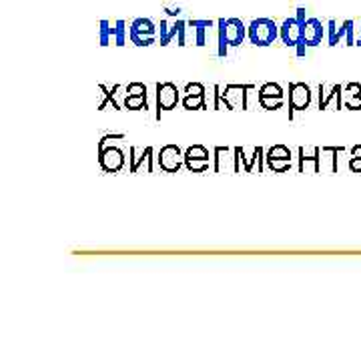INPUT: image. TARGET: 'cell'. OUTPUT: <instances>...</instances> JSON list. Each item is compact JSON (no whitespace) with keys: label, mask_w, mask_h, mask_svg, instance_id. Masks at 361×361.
Instances as JSON below:
<instances>
[{"label":"cell","mask_w":361,"mask_h":361,"mask_svg":"<svg viewBox=\"0 0 361 361\" xmlns=\"http://www.w3.org/2000/svg\"><path fill=\"white\" fill-rule=\"evenodd\" d=\"M255 85H225L223 89V106L229 111H247L249 92L255 90Z\"/></svg>","instance_id":"cell-3"},{"label":"cell","mask_w":361,"mask_h":361,"mask_svg":"<svg viewBox=\"0 0 361 361\" xmlns=\"http://www.w3.org/2000/svg\"><path fill=\"white\" fill-rule=\"evenodd\" d=\"M180 23H183V18H161V25H159V42H161V47H167L171 44V40L177 39V35H179V28Z\"/></svg>","instance_id":"cell-17"},{"label":"cell","mask_w":361,"mask_h":361,"mask_svg":"<svg viewBox=\"0 0 361 361\" xmlns=\"http://www.w3.org/2000/svg\"><path fill=\"white\" fill-rule=\"evenodd\" d=\"M257 103L265 111H279L285 104V99H257Z\"/></svg>","instance_id":"cell-28"},{"label":"cell","mask_w":361,"mask_h":361,"mask_svg":"<svg viewBox=\"0 0 361 361\" xmlns=\"http://www.w3.org/2000/svg\"><path fill=\"white\" fill-rule=\"evenodd\" d=\"M257 99H285L283 89L277 82H265L259 87Z\"/></svg>","instance_id":"cell-20"},{"label":"cell","mask_w":361,"mask_h":361,"mask_svg":"<svg viewBox=\"0 0 361 361\" xmlns=\"http://www.w3.org/2000/svg\"><path fill=\"white\" fill-rule=\"evenodd\" d=\"M163 13L167 14L169 18H179V16H180V6L165 4V6H163Z\"/></svg>","instance_id":"cell-35"},{"label":"cell","mask_w":361,"mask_h":361,"mask_svg":"<svg viewBox=\"0 0 361 361\" xmlns=\"http://www.w3.org/2000/svg\"><path fill=\"white\" fill-rule=\"evenodd\" d=\"M265 167L273 173H285L291 169V159H267L265 157Z\"/></svg>","instance_id":"cell-25"},{"label":"cell","mask_w":361,"mask_h":361,"mask_svg":"<svg viewBox=\"0 0 361 361\" xmlns=\"http://www.w3.org/2000/svg\"><path fill=\"white\" fill-rule=\"evenodd\" d=\"M213 171L215 173H237L235 149H231V147H215L213 149Z\"/></svg>","instance_id":"cell-13"},{"label":"cell","mask_w":361,"mask_h":361,"mask_svg":"<svg viewBox=\"0 0 361 361\" xmlns=\"http://www.w3.org/2000/svg\"><path fill=\"white\" fill-rule=\"evenodd\" d=\"M349 167H351V171H355V173H361V157H353L351 163H349Z\"/></svg>","instance_id":"cell-37"},{"label":"cell","mask_w":361,"mask_h":361,"mask_svg":"<svg viewBox=\"0 0 361 361\" xmlns=\"http://www.w3.org/2000/svg\"><path fill=\"white\" fill-rule=\"evenodd\" d=\"M225 37L229 47H241L247 39V25L241 18H225Z\"/></svg>","instance_id":"cell-15"},{"label":"cell","mask_w":361,"mask_h":361,"mask_svg":"<svg viewBox=\"0 0 361 361\" xmlns=\"http://www.w3.org/2000/svg\"><path fill=\"white\" fill-rule=\"evenodd\" d=\"M111 40H115V25L109 20H101L99 23V42L101 47H109Z\"/></svg>","instance_id":"cell-22"},{"label":"cell","mask_w":361,"mask_h":361,"mask_svg":"<svg viewBox=\"0 0 361 361\" xmlns=\"http://www.w3.org/2000/svg\"><path fill=\"white\" fill-rule=\"evenodd\" d=\"M325 32H327V28L323 26L319 18H307V23L301 26V40L295 47L297 56H305L307 47H319Z\"/></svg>","instance_id":"cell-2"},{"label":"cell","mask_w":361,"mask_h":361,"mask_svg":"<svg viewBox=\"0 0 361 361\" xmlns=\"http://www.w3.org/2000/svg\"><path fill=\"white\" fill-rule=\"evenodd\" d=\"M157 26L151 18H135L129 25V40L137 47H151L157 40Z\"/></svg>","instance_id":"cell-4"},{"label":"cell","mask_w":361,"mask_h":361,"mask_svg":"<svg viewBox=\"0 0 361 361\" xmlns=\"http://www.w3.org/2000/svg\"><path fill=\"white\" fill-rule=\"evenodd\" d=\"M307 11H305V6H297V11H295V18L299 20V25L303 26L305 23H307Z\"/></svg>","instance_id":"cell-36"},{"label":"cell","mask_w":361,"mask_h":361,"mask_svg":"<svg viewBox=\"0 0 361 361\" xmlns=\"http://www.w3.org/2000/svg\"><path fill=\"white\" fill-rule=\"evenodd\" d=\"M325 28H327V42H329V47H336V44H337V25H336V20H329Z\"/></svg>","instance_id":"cell-29"},{"label":"cell","mask_w":361,"mask_h":361,"mask_svg":"<svg viewBox=\"0 0 361 361\" xmlns=\"http://www.w3.org/2000/svg\"><path fill=\"white\" fill-rule=\"evenodd\" d=\"M299 173H319L322 171V149L319 147H299Z\"/></svg>","instance_id":"cell-11"},{"label":"cell","mask_w":361,"mask_h":361,"mask_svg":"<svg viewBox=\"0 0 361 361\" xmlns=\"http://www.w3.org/2000/svg\"><path fill=\"white\" fill-rule=\"evenodd\" d=\"M247 39L255 47H271L279 39V25L273 18H253L247 25Z\"/></svg>","instance_id":"cell-1"},{"label":"cell","mask_w":361,"mask_h":361,"mask_svg":"<svg viewBox=\"0 0 361 361\" xmlns=\"http://www.w3.org/2000/svg\"><path fill=\"white\" fill-rule=\"evenodd\" d=\"M311 104V89L305 82H291L289 85V118H293V113L305 111Z\"/></svg>","instance_id":"cell-9"},{"label":"cell","mask_w":361,"mask_h":361,"mask_svg":"<svg viewBox=\"0 0 361 361\" xmlns=\"http://www.w3.org/2000/svg\"><path fill=\"white\" fill-rule=\"evenodd\" d=\"M99 163L106 173H118L125 167V153L118 147H103L99 149Z\"/></svg>","instance_id":"cell-12"},{"label":"cell","mask_w":361,"mask_h":361,"mask_svg":"<svg viewBox=\"0 0 361 361\" xmlns=\"http://www.w3.org/2000/svg\"><path fill=\"white\" fill-rule=\"evenodd\" d=\"M123 89H125L123 85H115L113 89H109L106 85H99V90H101V101H99V104H97V106H99V111H104L109 104H111L115 111H123V106H125V104L118 101V94H121L118 90H123Z\"/></svg>","instance_id":"cell-16"},{"label":"cell","mask_w":361,"mask_h":361,"mask_svg":"<svg viewBox=\"0 0 361 361\" xmlns=\"http://www.w3.org/2000/svg\"><path fill=\"white\" fill-rule=\"evenodd\" d=\"M279 39L283 40L285 47H293L295 49L301 40V25L295 16H289L285 18L283 23L279 25Z\"/></svg>","instance_id":"cell-14"},{"label":"cell","mask_w":361,"mask_h":361,"mask_svg":"<svg viewBox=\"0 0 361 361\" xmlns=\"http://www.w3.org/2000/svg\"><path fill=\"white\" fill-rule=\"evenodd\" d=\"M183 92H185V94H205L207 90L201 82H187Z\"/></svg>","instance_id":"cell-32"},{"label":"cell","mask_w":361,"mask_h":361,"mask_svg":"<svg viewBox=\"0 0 361 361\" xmlns=\"http://www.w3.org/2000/svg\"><path fill=\"white\" fill-rule=\"evenodd\" d=\"M341 92V87L339 85H319V109L325 111V109H329V104L336 101L337 106H339V94Z\"/></svg>","instance_id":"cell-19"},{"label":"cell","mask_w":361,"mask_h":361,"mask_svg":"<svg viewBox=\"0 0 361 361\" xmlns=\"http://www.w3.org/2000/svg\"><path fill=\"white\" fill-rule=\"evenodd\" d=\"M157 163L165 173H177L185 165V153L180 151L177 145H165L159 151Z\"/></svg>","instance_id":"cell-10"},{"label":"cell","mask_w":361,"mask_h":361,"mask_svg":"<svg viewBox=\"0 0 361 361\" xmlns=\"http://www.w3.org/2000/svg\"><path fill=\"white\" fill-rule=\"evenodd\" d=\"M235 161H237V173L243 169V173H253L257 167V173L265 171V151L263 147H255L251 159L245 157V149L243 147H235Z\"/></svg>","instance_id":"cell-7"},{"label":"cell","mask_w":361,"mask_h":361,"mask_svg":"<svg viewBox=\"0 0 361 361\" xmlns=\"http://www.w3.org/2000/svg\"><path fill=\"white\" fill-rule=\"evenodd\" d=\"M180 103V90L175 82H157V118L161 113L173 111Z\"/></svg>","instance_id":"cell-5"},{"label":"cell","mask_w":361,"mask_h":361,"mask_svg":"<svg viewBox=\"0 0 361 361\" xmlns=\"http://www.w3.org/2000/svg\"><path fill=\"white\" fill-rule=\"evenodd\" d=\"M155 153L153 147H130L129 149V171L130 173H153L155 171Z\"/></svg>","instance_id":"cell-6"},{"label":"cell","mask_w":361,"mask_h":361,"mask_svg":"<svg viewBox=\"0 0 361 361\" xmlns=\"http://www.w3.org/2000/svg\"><path fill=\"white\" fill-rule=\"evenodd\" d=\"M351 155H353V157H361V145H357V147H353Z\"/></svg>","instance_id":"cell-38"},{"label":"cell","mask_w":361,"mask_h":361,"mask_svg":"<svg viewBox=\"0 0 361 361\" xmlns=\"http://www.w3.org/2000/svg\"><path fill=\"white\" fill-rule=\"evenodd\" d=\"M223 109V89L219 85L213 87V111H221Z\"/></svg>","instance_id":"cell-31"},{"label":"cell","mask_w":361,"mask_h":361,"mask_svg":"<svg viewBox=\"0 0 361 361\" xmlns=\"http://www.w3.org/2000/svg\"><path fill=\"white\" fill-rule=\"evenodd\" d=\"M227 52H229V42L225 37V18H219L217 20V54L225 59Z\"/></svg>","instance_id":"cell-23"},{"label":"cell","mask_w":361,"mask_h":361,"mask_svg":"<svg viewBox=\"0 0 361 361\" xmlns=\"http://www.w3.org/2000/svg\"><path fill=\"white\" fill-rule=\"evenodd\" d=\"M123 139H125V135H123V133H115V135H104L103 139L99 141V149L106 147V142H109V141H123Z\"/></svg>","instance_id":"cell-34"},{"label":"cell","mask_w":361,"mask_h":361,"mask_svg":"<svg viewBox=\"0 0 361 361\" xmlns=\"http://www.w3.org/2000/svg\"><path fill=\"white\" fill-rule=\"evenodd\" d=\"M187 25L191 30H195V47H205L207 44V30H211L217 23L213 20H199V18H191L187 20Z\"/></svg>","instance_id":"cell-18"},{"label":"cell","mask_w":361,"mask_h":361,"mask_svg":"<svg viewBox=\"0 0 361 361\" xmlns=\"http://www.w3.org/2000/svg\"><path fill=\"white\" fill-rule=\"evenodd\" d=\"M265 157H267V159H293V155H291V149H289V147H285V145H273Z\"/></svg>","instance_id":"cell-27"},{"label":"cell","mask_w":361,"mask_h":361,"mask_svg":"<svg viewBox=\"0 0 361 361\" xmlns=\"http://www.w3.org/2000/svg\"><path fill=\"white\" fill-rule=\"evenodd\" d=\"M125 92L127 94H147V85H142V82H129Z\"/></svg>","instance_id":"cell-33"},{"label":"cell","mask_w":361,"mask_h":361,"mask_svg":"<svg viewBox=\"0 0 361 361\" xmlns=\"http://www.w3.org/2000/svg\"><path fill=\"white\" fill-rule=\"evenodd\" d=\"M180 103L187 111H205L207 109L205 94H183Z\"/></svg>","instance_id":"cell-21"},{"label":"cell","mask_w":361,"mask_h":361,"mask_svg":"<svg viewBox=\"0 0 361 361\" xmlns=\"http://www.w3.org/2000/svg\"><path fill=\"white\" fill-rule=\"evenodd\" d=\"M123 104L127 111H142L147 109V94H125Z\"/></svg>","instance_id":"cell-24"},{"label":"cell","mask_w":361,"mask_h":361,"mask_svg":"<svg viewBox=\"0 0 361 361\" xmlns=\"http://www.w3.org/2000/svg\"><path fill=\"white\" fill-rule=\"evenodd\" d=\"M211 161H213V157L209 155L207 147L203 145H191L185 151V167L191 173H205L207 169L211 167Z\"/></svg>","instance_id":"cell-8"},{"label":"cell","mask_w":361,"mask_h":361,"mask_svg":"<svg viewBox=\"0 0 361 361\" xmlns=\"http://www.w3.org/2000/svg\"><path fill=\"white\" fill-rule=\"evenodd\" d=\"M127 32H129L127 23H125V20H116L115 23V40H113L116 47H125V42H127Z\"/></svg>","instance_id":"cell-26"},{"label":"cell","mask_w":361,"mask_h":361,"mask_svg":"<svg viewBox=\"0 0 361 361\" xmlns=\"http://www.w3.org/2000/svg\"><path fill=\"white\" fill-rule=\"evenodd\" d=\"M345 106L348 109H361V94H353V92H345Z\"/></svg>","instance_id":"cell-30"}]
</instances>
